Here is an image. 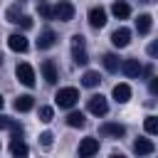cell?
<instances>
[{
	"label": "cell",
	"instance_id": "6da1fadb",
	"mask_svg": "<svg viewBox=\"0 0 158 158\" xmlns=\"http://www.w3.org/2000/svg\"><path fill=\"white\" fill-rule=\"evenodd\" d=\"M77 101H79V91H77L74 86H64V89H59V91L54 94V104H57L59 109H72Z\"/></svg>",
	"mask_w": 158,
	"mask_h": 158
},
{
	"label": "cell",
	"instance_id": "7a4b0ae2",
	"mask_svg": "<svg viewBox=\"0 0 158 158\" xmlns=\"http://www.w3.org/2000/svg\"><path fill=\"white\" fill-rule=\"evenodd\" d=\"M52 17H57L59 22H69V20L74 17V5H72V2H67V0L57 2V5L52 7Z\"/></svg>",
	"mask_w": 158,
	"mask_h": 158
},
{
	"label": "cell",
	"instance_id": "3957f363",
	"mask_svg": "<svg viewBox=\"0 0 158 158\" xmlns=\"http://www.w3.org/2000/svg\"><path fill=\"white\" fill-rule=\"evenodd\" d=\"M72 57L77 64H86L89 57H86V49H84V37L81 35H74L72 37Z\"/></svg>",
	"mask_w": 158,
	"mask_h": 158
},
{
	"label": "cell",
	"instance_id": "277c9868",
	"mask_svg": "<svg viewBox=\"0 0 158 158\" xmlns=\"http://www.w3.org/2000/svg\"><path fill=\"white\" fill-rule=\"evenodd\" d=\"M86 109H89V114H94V116H104V114L109 111V104H106V99H104L101 94H94V96H89Z\"/></svg>",
	"mask_w": 158,
	"mask_h": 158
},
{
	"label": "cell",
	"instance_id": "5b68a950",
	"mask_svg": "<svg viewBox=\"0 0 158 158\" xmlns=\"http://www.w3.org/2000/svg\"><path fill=\"white\" fill-rule=\"evenodd\" d=\"M15 74H17V79H20V84H25V86H35V69L27 64V62H22V64H17V69H15Z\"/></svg>",
	"mask_w": 158,
	"mask_h": 158
},
{
	"label": "cell",
	"instance_id": "8992f818",
	"mask_svg": "<svg viewBox=\"0 0 158 158\" xmlns=\"http://www.w3.org/2000/svg\"><path fill=\"white\" fill-rule=\"evenodd\" d=\"M128 42H131V30H128V27L114 30V35H111V44H114V47L123 49V47H128Z\"/></svg>",
	"mask_w": 158,
	"mask_h": 158
},
{
	"label": "cell",
	"instance_id": "52a82bcc",
	"mask_svg": "<svg viewBox=\"0 0 158 158\" xmlns=\"http://www.w3.org/2000/svg\"><path fill=\"white\" fill-rule=\"evenodd\" d=\"M40 72H42V77H44V81H47V84H57L59 74H57V67H54V62H52V59H44V62L40 64Z\"/></svg>",
	"mask_w": 158,
	"mask_h": 158
},
{
	"label": "cell",
	"instance_id": "ba28073f",
	"mask_svg": "<svg viewBox=\"0 0 158 158\" xmlns=\"http://www.w3.org/2000/svg\"><path fill=\"white\" fill-rule=\"evenodd\" d=\"M89 25H91L94 30H101V27L106 25V10H104V7H91V10H89Z\"/></svg>",
	"mask_w": 158,
	"mask_h": 158
},
{
	"label": "cell",
	"instance_id": "9c48e42d",
	"mask_svg": "<svg viewBox=\"0 0 158 158\" xmlns=\"http://www.w3.org/2000/svg\"><path fill=\"white\" fill-rule=\"evenodd\" d=\"M7 47L12 49V52H27V47H30V42H27V37L25 35H10L7 37Z\"/></svg>",
	"mask_w": 158,
	"mask_h": 158
},
{
	"label": "cell",
	"instance_id": "30bf717a",
	"mask_svg": "<svg viewBox=\"0 0 158 158\" xmlns=\"http://www.w3.org/2000/svg\"><path fill=\"white\" fill-rule=\"evenodd\" d=\"M118 69L126 74V77H131V79H136L138 74H141V62L138 59H123L121 64H118Z\"/></svg>",
	"mask_w": 158,
	"mask_h": 158
},
{
	"label": "cell",
	"instance_id": "8fae6325",
	"mask_svg": "<svg viewBox=\"0 0 158 158\" xmlns=\"http://www.w3.org/2000/svg\"><path fill=\"white\" fill-rule=\"evenodd\" d=\"M94 153H99V141H96V138H84V141L79 143V156H81V158H89V156H94Z\"/></svg>",
	"mask_w": 158,
	"mask_h": 158
},
{
	"label": "cell",
	"instance_id": "7c38bea8",
	"mask_svg": "<svg viewBox=\"0 0 158 158\" xmlns=\"http://www.w3.org/2000/svg\"><path fill=\"white\" fill-rule=\"evenodd\" d=\"M54 42H57V35L52 30H42V35L37 40V49H49V47H54Z\"/></svg>",
	"mask_w": 158,
	"mask_h": 158
},
{
	"label": "cell",
	"instance_id": "4fadbf2b",
	"mask_svg": "<svg viewBox=\"0 0 158 158\" xmlns=\"http://www.w3.org/2000/svg\"><path fill=\"white\" fill-rule=\"evenodd\" d=\"M104 136H114V138H121L123 133H126V128L121 126V123H101V128H99Z\"/></svg>",
	"mask_w": 158,
	"mask_h": 158
},
{
	"label": "cell",
	"instance_id": "5bb4252c",
	"mask_svg": "<svg viewBox=\"0 0 158 158\" xmlns=\"http://www.w3.org/2000/svg\"><path fill=\"white\" fill-rule=\"evenodd\" d=\"M133 151H136L138 156H148V153H153V151H156V146H153V141H151V138H138V141L133 143Z\"/></svg>",
	"mask_w": 158,
	"mask_h": 158
},
{
	"label": "cell",
	"instance_id": "9a60e30c",
	"mask_svg": "<svg viewBox=\"0 0 158 158\" xmlns=\"http://www.w3.org/2000/svg\"><path fill=\"white\" fill-rule=\"evenodd\" d=\"M114 99H116L118 104H126V101L131 99V86H128V84H116V86H114Z\"/></svg>",
	"mask_w": 158,
	"mask_h": 158
},
{
	"label": "cell",
	"instance_id": "2e32d148",
	"mask_svg": "<svg viewBox=\"0 0 158 158\" xmlns=\"http://www.w3.org/2000/svg\"><path fill=\"white\" fill-rule=\"evenodd\" d=\"M111 12H114L118 20H126V17L131 15V7H128V2H123V0H116V2L111 5Z\"/></svg>",
	"mask_w": 158,
	"mask_h": 158
},
{
	"label": "cell",
	"instance_id": "e0dca14e",
	"mask_svg": "<svg viewBox=\"0 0 158 158\" xmlns=\"http://www.w3.org/2000/svg\"><path fill=\"white\" fill-rule=\"evenodd\" d=\"M151 27H153V17H151V15H138V20H136V30H138V35H148Z\"/></svg>",
	"mask_w": 158,
	"mask_h": 158
},
{
	"label": "cell",
	"instance_id": "ac0fdd59",
	"mask_svg": "<svg viewBox=\"0 0 158 158\" xmlns=\"http://www.w3.org/2000/svg\"><path fill=\"white\" fill-rule=\"evenodd\" d=\"M86 123V116L81 114V111H69V116H67V126H72V128H81Z\"/></svg>",
	"mask_w": 158,
	"mask_h": 158
},
{
	"label": "cell",
	"instance_id": "d6986e66",
	"mask_svg": "<svg viewBox=\"0 0 158 158\" xmlns=\"http://www.w3.org/2000/svg\"><path fill=\"white\" fill-rule=\"evenodd\" d=\"M32 106H35V99H32L30 94H22V96L15 99V109H17V111H30Z\"/></svg>",
	"mask_w": 158,
	"mask_h": 158
},
{
	"label": "cell",
	"instance_id": "ffe728a7",
	"mask_svg": "<svg viewBox=\"0 0 158 158\" xmlns=\"http://www.w3.org/2000/svg\"><path fill=\"white\" fill-rule=\"evenodd\" d=\"M10 153H12V156H27L30 148H27L20 138H12V143H10Z\"/></svg>",
	"mask_w": 158,
	"mask_h": 158
},
{
	"label": "cell",
	"instance_id": "44dd1931",
	"mask_svg": "<svg viewBox=\"0 0 158 158\" xmlns=\"http://www.w3.org/2000/svg\"><path fill=\"white\" fill-rule=\"evenodd\" d=\"M99 81H101L99 72H84V77H81V84H84V86H89V89H91V86H96Z\"/></svg>",
	"mask_w": 158,
	"mask_h": 158
},
{
	"label": "cell",
	"instance_id": "7402d4cb",
	"mask_svg": "<svg viewBox=\"0 0 158 158\" xmlns=\"http://www.w3.org/2000/svg\"><path fill=\"white\" fill-rule=\"evenodd\" d=\"M104 69L106 72H116L118 69V57L116 54H104Z\"/></svg>",
	"mask_w": 158,
	"mask_h": 158
},
{
	"label": "cell",
	"instance_id": "603a6c76",
	"mask_svg": "<svg viewBox=\"0 0 158 158\" xmlns=\"http://www.w3.org/2000/svg\"><path fill=\"white\" fill-rule=\"evenodd\" d=\"M143 128H146V133H158V118L156 116H146Z\"/></svg>",
	"mask_w": 158,
	"mask_h": 158
},
{
	"label": "cell",
	"instance_id": "cb8c5ba5",
	"mask_svg": "<svg viewBox=\"0 0 158 158\" xmlns=\"http://www.w3.org/2000/svg\"><path fill=\"white\" fill-rule=\"evenodd\" d=\"M52 116H54V111H52L49 106H40V121L49 123V121H52Z\"/></svg>",
	"mask_w": 158,
	"mask_h": 158
},
{
	"label": "cell",
	"instance_id": "d4e9b609",
	"mask_svg": "<svg viewBox=\"0 0 158 158\" xmlns=\"http://www.w3.org/2000/svg\"><path fill=\"white\" fill-rule=\"evenodd\" d=\"M37 12H40V17H44V20H52V7H49L47 2L37 5Z\"/></svg>",
	"mask_w": 158,
	"mask_h": 158
},
{
	"label": "cell",
	"instance_id": "484cf974",
	"mask_svg": "<svg viewBox=\"0 0 158 158\" xmlns=\"http://www.w3.org/2000/svg\"><path fill=\"white\" fill-rule=\"evenodd\" d=\"M15 25H20V27H25V30H30V27H32V17H27V15H20V20H17Z\"/></svg>",
	"mask_w": 158,
	"mask_h": 158
},
{
	"label": "cell",
	"instance_id": "4316f807",
	"mask_svg": "<svg viewBox=\"0 0 158 158\" xmlns=\"http://www.w3.org/2000/svg\"><path fill=\"white\" fill-rule=\"evenodd\" d=\"M17 20H20V10L17 7H10L7 10V22H17Z\"/></svg>",
	"mask_w": 158,
	"mask_h": 158
},
{
	"label": "cell",
	"instance_id": "83f0119b",
	"mask_svg": "<svg viewBox=\"0 0 158 158\" xmlns=\"http://www.w3.org/2000/svg\"><path fill=\"white\" fill-rule=\"evenodd\" d=\"M40 143H42L44 148H49V146H52V133H49V131H44V133L40 136Z\"/></svg>",
	"mask_w": 158,
	"mask_h": 158
},
{
	"label": "cell",
	"instance_id": "f1b7e54d",
	"mask_svg": "<svg viewBox=\"0 0 158 158\" xmlns=\"http://www.w3.org/2000/svg\"><path fill=\"white\" fill-rule=\"evenodd\" d=\"M12 126H15V121L10 116H0V128H12Z\"/></svg>",
	"mask_w": 158,
	"mask_h": 158
},
{
	"label": "cell",
	"instance_id": "f546056e",
	"mask_svg": "<svg viewBox=\"0 0 158 158\" xmlns=\"http://www.w3.org/2000/svg\"><path fill=\"white\" fill-rule=\"evenodd\" d=\"M156 52H158V44H156V42H151V44H148V54H151V57H156Z\"/></svg>",
	"mask_w": 158,
	"mask_h": 158
},
{
	"label": "cell",
	"instance_id": "4dcf8cb0",
	"mask_svg": "<svg viewBox=\"0 0 158 158\" xmlns=\"http://www.w3.org/2000/svg\"><path fill=\"white\" fill-rule=\"evenodd\" d=\"M151 94H158V79L156 77L151 79Z\"/></svg>",
	"mask_w": 158,
	"mask_h": 158
},
{
	"label": "cell",
	"instance_id": "1f68e13d",
	"mask_svg": "<svg viewBox=\"0 0 158 158\" xmlns=\"http://www.w3.org/2000/svg\"><path fill=\"white\" fill-rule=\"evenodd\" d=\"M2 104H5V99H2V94H0V109H2Z\"/></svg>",
	"mask_w": 158,
	"mask_h": 158
},
{
	"label": "cell",
	"instance_id": "d6a6232c",
	"mask_svg": "<svg viewBox=\"0 0 158 158\" xmlns=\"http://www.w3.org/2000/svg\"><path fill=\"white\" fill-rule=\"evenodd\" d=\"M0 67H2V54H0Z\"/></svg>",
	"mask_w": 158,
	"mask_h": 158
}]
</instances>
